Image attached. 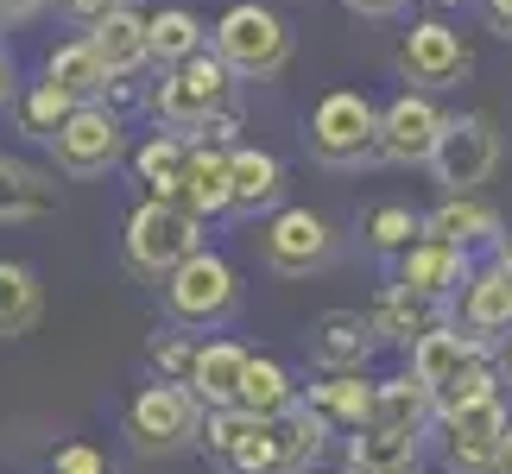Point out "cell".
<instances>
[{
  "instance_id": "18",
  "label": "cell",
  "mask_w": 512,
  "mask_h": 474,
  "mask_svg": "<svg viewBox=\"0 0 512 474\" xmlns=\"http://www.w3.org/2000/svg\"><path fill=\"white\" fill-rule=\"evenodd\" d=\"M247 361H253V354H247L241 342H196V361H190V380H184V386L203 399V411L234 405V399H241Z\"/></svg>"
},
{
  "instance_id": "4",
  "label": "cell",
  "mask_w": 512,
  "mask_h": 474,
  "mask_svg": "<svg viewBox=\"0 0 512 474\" xmlns=\"http://www.w3.org/2000/svg\"><path fill=\"white\" fill-rule=\"evenodd\" d=\"M310 152L323 165H367V158H380V108L361 89H329L310 108Z\"/></svg>"
},
{
  "instance_id": "23",
  "label": "cell",
  "mask_w": 512,
  "mask_h": 474,
  "mask_svg": "<svg viewBox=\"0 0 512 474\" xmlns=\"http://www.w3.org/2000/svg\"><path fill=\"white\" fill-rule=\"evenodd\" d=\"M462 329L512 335V279L500 266H475V279L462 285Z\"/></svg>"
},
{
  "instance_id": "32",
  "label": "cell",
  "mask_w": 512,
  "mask_h": 474,
  "mask_svg": "<svg viewBox=\"0 0 512 474\" xmlns=\"http://www.w3.org/2000/svg\"><path fill=\"white\" fill-rule=\"evenodd\" d=\"M228 474H291L285 462V437H279V418H253L247 424V437L222 456Z\"/></svg>"
},
{
  "instance_id": "2",
  "label": "cell",
  "mask_w": 512,
  "mask_h": 474,
  "mask_svg": "<svg viewBox=\"0 0 512 474\" xmlns=\"http://www.w3.org/2000/svg\"><path fill=\"white\" fill-rule=\"evenodd\" d=\"M215 57L234 76H247V83L279 76L285 57H291V26L272 7H260V0H241V7H228L215 19Z\"/></svg>"
},
{
  "instance_id": "25",
  "label": "cell",
  "mask_w": 512,
  "mask_h": 474,
  "mask_svg": "<svg viewBox=\"0 0 512 474\" xmlns=\"http://www.w3.org/2000/svg\"><path fill=\"white\" fill-rule=\"evenodd\" d=\"M228 165H234V215H260V209L279 203L285 171H279V158L266 146H234Z\"/></svg>"
},
{
  "instance_id": "34",
  "label": "cell",
  "mask_w": 512,
  "mask_h": 474,
  "mask_svg": "<svg viewBox=\"0 0 512 474\" xmlns=\"http://www.w3.org/2000/svg\"><path fill=\"white\" fill-rule=\"evenodd\" d=\"M418 234H424V215H411L405 203H380L367 215V247L373 253H405Z\"/></svg>"
},
{
  "instance_id": "9",
  "label": "cell",
  "mask_w": 512,
  "mask_h": 474,
  "mask_svg": "<svg viewBox=\"0 0 512 474\" xmlns=\"http://www.w3.org/2000/svg\"><path fill=\"white\" fill-rule=\"evenodd\" d=\"M443 121L449 114L437 108L430 89H405L380 108V158L386 165H430V152L443 140Z\"/></svg>"
},
{
  "instance_id": "48",
  "label": "cell",
  "mask_w": 512,
  "mask_h": 474,
  "mask_svg": "<svg viewBox=\"0 0 512 474\" xmlns=\"http://www.w3.org/2000/svg\"><path fill=\"white\" fill-rule=\"evenodd\" d=\"M0 32H7V7H0Z\"/></svg>"
},
{
  "instance_id": "47",
  "label": "cell",
  "mask_w": 512,
  "mask_h": 474,
  "mask_svg": "<svg viewBox=\"0 0 512 474\" xmlns=\"http://www.w3.org/2000/svg\"><path fill=\"white\" fill-rule=\"evenodd\" d=\"M399 474H424V468H418V462H411V468H399Z\"/></svg>"
},
{
  "instance_id": "46",
  "label": "cell",
  "mask_w": 512,
  "mask_h": 474,
  "mask_svg": "<svg viewBox=\"0 0 512 474\" xmlns=\"http://www.w3.org/2000/svg\"><path fill=\"white\" fill-rule=\"evenodd\" d=\"M494 266H500L506 279H512V247H506V241H500V253H494Z\"/></svg>"
},
{
  "instance_id": "38",
  "label": "cell",
  "mask_w": 512,
  "mask_h": 474,
  "mask_svg": "<svg viewBox=\"0 0 512 474\" xmlns=\"http://www.w3.org/2000/svg\"><path fill=\"white\" fill-rule=\"evenodd\" d=\"M152 367H159V380H190V361H196V342L184 329H159L152 335Z\"/></svg>"
},
{
  "instance_id": "17",
  "label": "cell",
  "mask_w": 512,
  "mask_h": 474,
  "mask_svg": "<svg viewBox=\"0 0 512 474\" xmlns=\"http://www.w3.org/2000/svg\"><path fill=\"white\" fill-rule=\"evenodd\" d=\"M367 424H386V430H411L424 437L437 424V392H430L418 373H392V380H373V418Z\"/></svg>"
},
{
  "instance_id": "37",
  "label": "cell",
  "mask_w": 512,
  "mask_h": 474,
  "mask_svg": "<svg viewBox=\"0 0 512 474\" xmlns=\"http://www.w3.org/2000/svg\"><path fill=\"white\" fill-rule=\"evenodd\" d=\"M247 424H253V411H241V405H215V411H203V437H196V443H203L209 456H228V449L247 437Z\"/></svg>"
},
{
  "instance_id": "16",
  "label": "cell",
  "mask_w": 512,
  "mask_h": 474,
  "mask_svg": "<svg viewBox=\"0 0 512 474\" xmlns=\"http://www.w3.org/2000/svg\"><path fill=\"white\" fill-rule=\"evenodd\" d=\"M475 354H487V335H475V329L462 335V329L437 323L430 335H418V342H411V373H418L430 392H443L468 361H475Z\"/></svg>"
},
{
  "instance_id": "42",
  "label": "cell",
  "mask_w": 512,
  "mask_h": 474,
  "mask_svg": "<svg viewBox=\"0 0 512 474\" xmlns=\"http://www.w3.org/2000/svg\"><path fill=\"white\" fill-rule=\"evenodd\" d=\"M481 7H487V19H494V26L512 38V0H481Z\"/></svg>"
},
{
  "instance_id": "13",
  "label": "cell",
  "mask_w": 512,
  "mask_h": 474,
  "mask_svg": "<svg viewBox=\"0 0 512 474\" xmlns=\"http://www.w3.org/2000/svg\"><path fill=\"white\" fill-rule=\"evenodd\" d=\"M475 279V266H468V247H449V241H430V234H418L405 253H399V285H411L418 298H462V285Z\"/></svg>"
},
{
  "instance_id": "3",
  "label": "cell",
  "mask_w": 512,
  "mask_h": 474,
  "mask_svg": "<svg viewBox=\"0 0 512 474\" xmlns=\"http://www.w3.org/2000/svg\"><path fill=\"white\" fill-rule=\"evenodd\" d=\"M203 247V222L184 203H165V196H146L140 209L127 215V266L140 279H165L177 260Z\"/></svg>"
},
{
  "instance_id": "44",
  "label": "cell",
  "mask_w": 512,
  "mask_h": 474,
  "mask_svg": "<svg viewBox=\"0 0 512 474\" xmlns=\"http://www.w3.org/2000/svg\"><path fill=\"white\" fill-rule=\"evenodd\" d=\"M494 474H512V424H506V437H500V449H494Z\"/></svg>"
},
{
  "instance_id": "6",
  "label": "cell",
  "mask_w": 512,
  "mask_h": 474,
  "mask_svg": "<svg viewBox=\"0 0 512 474\" xmlns=\"http://www.w3.org/2000/svg\"><path fill=\"white\" fill-rule=\"evenodd\" d=\"M127 437L146 449V456H165V449H184L203 437V399L184 380H152L140 399L127 405Z\"/></svg>"
},
{
  "instance_id": "43",
  "label": "cell",
  "mask_w": 512,
  "mask_h": 474,
  "mask_svg": "<svg viewBox=\"0 0 512 474\" xmlns=\"http://www.w3.org/2000/svg\"><path fill=\"white\" fill-rule=\"evenodd\" d=\"M0 7H7V19H32V13H45L51 0H0Z\"/></svg>"
},
{
  "instance_id": "14",
  "label": "cell",
  "mask_w": 512,
  "mask_h": 474,
  "mask_svg": "<svg viewBox=\"0 0 512 474\" xmlns=\"http://www.w3.org/2000/svg\"><path fill=\"white\" fill-rule=\"evenodd\" d=\"M228 152L234 146L190 140V165H184V184H177V203H184L196 222L234 215V165H228Z\"/></svg>"
},
{
  "instance_id": "49",
  "label": "cell",
  "mask_w": 512,
  "mask_h": 474,
  "mask_svg": "<svg viewBox=\"0 0 512 474\" xmlns=\"http://www.w3.org/2000/svg\"><path fill=\"white\" fill-rule=\"evenodd\" d=\"M506 367H512V342H506Z\"/></svg>"
},
{
  "instance_id": "12",
  "label": "cell",
  "mask_w": 512,
  "mask_h": 474,
  "mask_svg": "<svg viewBox=\"0 0 512 474\" xmlns=\"http://www.w3.org/2000/svg\"><path fill=\"white\" fill-rule=\"evenodd\" d=\"M506 405H500V392L494 399H475V405H462V411H443V456L449 468H462V474H494V449L506 437Z\"/></svg>"
},
{
  "instance_id": "5",
  "label": "cell",
  "mask_w": 512,
  "mask_h": 474,
  "mask_svg": "<svg viewBox=\"0 0 512 474\" xmlns=\"http://www.w3.org/2000/svg\"><path fill=\"white\" fill-rule=\"evenodd\" d=\"M500 165V133L487 114H449L443 140L430 152V177L443 184V196H475Z\"/></svg>"
},
{
  "instance_id": "30",
  "label": "cell",
  "mask_w": 512,
  "mask_h": 474,
  "mask_svg": "<svg viewBox=\"0 0 512 474\" xmlns=\"http://www.w3.org/2000/svg\"><path fill=\"white\" fill-rule=\"evenodd\" d=\"M241 411H253V418H279V411L298 405V386H291V373L279 361H266V354H253L247 373H241V399H234Z\"/></svg>"
},
{
  "instance_id": "24",
  "label": "cell",
  "mask_w": 512,
  "mask_h": 474,
  "mask_svg": "<svg viewBox=\"0 0 512 474\" xmlns=\"http://www.w3.org/2000/svg\"><path fill=\"white\" fill-rule=\"evenodd\" d=\"M57 209V184L26 158H7L0 152V222H32V215H51Z\"/></svg>"
},
{
  "instance_id": "35",
  "label": "cell",
  "mask_w": 512,
  "mask_h": 474,
  "mask_svg": "<svg viewBox=\"0 0 512 474\" xmlns=\"http://www.w3.org/2000/svg\"><path fill=\"white\" fill-rule=\"evenodd\" d=\"M500 392V367L487 361V354H475V361H468L456 380H449L443 392H437V418L443 411H462V405H475V399H494Z\"/></svg>"
},
{
  "instance_id": "7",
  "label": "cell",
  "mask_w": 512,
  "mask_h": 474,
  "mask_svg": "<svg viewBox=\"0 0 512 474\" xmlns=\"http://www.w3.org/2000/svg\"><path fill=\"white\" fill-rule=\"evenodd\" d=\"M51 158H57V171H70V177H102L121 165V152H127V127H121V114L102 108V102H76L64 114V127L51 133Z\"/></svg>"
},
{
  "instance_id": "27",
  "label": "cell",
  "mask_w": 512,
  "mask_h": 474,
  "mask_svg": "<svg viewBox=\"0 0 512 474\" xmlns=\"http://www.w3.org/2000/svg\"><path fill=\"white\" fill-rule=\"evenodd\" d=\"M146 38H152V64H159V70L184 64V57H196V51H209V26H203L190 7H159V13H146Z\"/></svg>"
},
{
  "instance_id": "10",
  "label": "cell",
  "mask_w": 512,
  "mask_h": 474,
  "mask_svg": "<svg viewBox=\"0 0 512 474\" xmlns=\"http://www.w3.org/2000/svg\"><path fill=\"white\" fill-rule=\"evenodd\" d=\"M468 45H462V32L449 26V19H418V26L405 32V45H399V70H405V83H418V89H456L462 76H468Z\"/></svg>"
},
{
  "instance_id": "33",
  "label": "cell",
  "mask_w": 512,
  "mask_h": 474,
  "mask_svg": "<svg viewBox=\"0 0 512 474\" xmlns=\"http://www.w3.org/2000/svg\"><path fill=\"white\" fill-rule=\"evenodd\" d=\"M279 437H285V462H291V474H310V462L329 449V418L317 405H291V411H279Z\"/></svg>"
},
{
  "instance_id": "41",
  "label": "cell",
  "mask_w": 512,
  "mask_h": 474,
  "mask_svg": "<svg viewBox=\"0 0 512 474\" xmlns=\"http://www.w3.org/2000/svg\"><path fill=\"white\" fill-rule=\"evenodd\" d=\"M342 7H354L361 19H386V13H399L405 0H342Z\"/></svg>"
},
{
  "instance_id": "19",
  "label": "cell",
  "mask_w": 512,
  "mask_h": 474,
  "mask_svg": "<svg viewBox=\"0 0 512 474\" xmlns=\"http://www.w3.org/2000/svg\"><path fill=\"white\" fill-rule=\"evenodd\" d=\"M310 348H317L323 367H361L373 348H380V329L361 310H323L317 329H310Z\"/></svg>"
},
{
  "instance_id": "26",
  "label": "cell",
  "mask_w": 512,
  "mask_h": 474,
  "mask_svg": "<svg viewBox=\"0 0 512 474\" xmlns=\"http://www.w3.org/2000/svg\"><path fill=\"white\" fill-rule=\"evenodd\" d=\"M411 462H418V437H411V430L361 424L348 437V474H399Z\"/></svg>"
},
{
  "instance_id": "29",
  "label": "cell",
  "mask_w": 512,
  "mask_h": 474,
  "mask_svg": "<svg viewBox=\"0 0 512 474\" xmlns=\"http://www.w3.org/2000/svg\"><path fill=\"white\" fill-rule=\"evenodd\" d=\"M184 165H190V140L184 133H152V140L133 152V171H140V184L152 196H165V203H177V184H184Z\"/></svg>"
},
{
  "instance_id": "8",
  "label": "cell",
  "mask_w": 512,
  "mask_h": 474,
  "mask_svg": "<svg viewBox=\"0 0 512 474\" xmlns=\"http://www.w3.org/2000/svg\"><path fill=\"white\" fill-rule=\"evenodd\" d=\"M165 310H171L184 329L222 323V316L234 310V266L222 260V253L196 247L190 260H177V266L165 272Z\"/></svg>"
},
{
  "instance_id": "40",
  "label": "cell",
  "mask_w": 512,
  "mask_h": 474,
  "mask_svg": "<svg viewBox=\"0 0 512 474\" xmlns=\"http://www.w3.org/2000/svg\"><path fill=\"white\" fill-rule=\"evenodd\" d=\"M114 7H121V0H64V13H70V19H83V26H95V19H108Z\"/></svg>"
},
{
  "instance_id": "22",
  "label": "cell",
  "mask_w": 512,
  "mask_h": 474,
  "mask_svg": "<svg viewBox=\"0 0 512 474\" xmlns=\"http://www.w3.org/2000/svg\"><path fill=\"white\" fill-rule=\"evenodd\" d=\"M424 234L430 241H449V247H500V215L487 203H475V196H443L424 215Z\"/></svg>"
},
{
  "instance_id": "36",
  "label": "cell",
  "mask_w": 512,
  "mask_h": 474,
  "mask_svg": "<svg viewBox=\"0 0 512 474\" xmlns=\"http://www.w3.org/2000/svg\"><path fill=\"white\" fill-rule=\"evenodd\" d=\"M76 102L64 89H51V83H38L32 95H26V108H19V121H26V133H38V140H51L57 127H64V114H70Z\"/></svg>"
},
{
  "instance_id": "21",
  "label": "cell",
  "mask_w": 512,
  "mask_h": 474,
  "mask_svg": "<svg viewBox=\"0 0 512 474\" xmlns=\"http://www.w3.org/2000/svg\"><path fill=\"white\" fill-rule=\"evenodd\" d=\"M45 83L64 89L70 102H102V95L114 89V76H108L102 57H95L89 38H70V45H51V57H45Z\"/></svg>"
},
{
  "instance_id": "11",
  "label": "cell",
  "mask_w": 512,
  "mask_h": 474,
  "mask_svg": "<svg viewBox=\"0 0 512 474\" xmlns=\"http://www.w3.org/2000/svg\"><path fill=\"white\" fill-rule=\"evenodd\" d=\"M329 247H336V234L317 209H279L260 234V253L266 266L279 272V279H304V272H317L329 260Z\"/></svg>"
},
{
  "instance_id": "31",
  "label": "cell",
  "mask_w": 512,
  "mask_h": 474,
  "mask_svg": "<svg viewBox=\"0 0 512 474\" xmlns=\"http://www.w3.org/2000/svg\"><path fill=\"white\" fill-rule=\"evenodd\" d=\"M38 304H45L38 272L19 266V260H0V342H7V335H26L38 323Z\"/></svg>"
},
{
  "instance_id": "20",
  "label": "cell",
  "mask_w": 512,
  "mask_h": 474,
  "mask_svg": "<svg viewBox=\"0 0 512 474\" xmlns=\"http://www.w3.org/2000/svg\"><path fill=\"white\" fill-rule=\"evenodd\" d=\"M373 329H380V342H399V348H411L418 335H430L443 323V304L437 298H418L411 285H386L380 298H373Z\"/></svg>"
},
{
  "instance_id": "1",
  "label": "cell",
  "mask_w": 512,
  "mask_h": 474,
  "mask_svg": "<svg viewBox=\"0 0 512 474\" xmlns=\"http://www.w3.org/2000/svg\"><path fill=\"white\" fill-rule=\"evenodd\" d=\"M228 102H234V70L215 51H196V57H184V64L159 70V83L146 89L152 121L171 127V133H196L215 108H228Z\"/></svg>"
},
{
  "instance_id": "15",
  "label": "cell",
  "mask_w": 512,
  "mask_h": 474,
  "mask_svg": "<svg viewBox=\"0 0 512 474\" xmlns=\"http://www.w3.org/2000/svg\"><path fill=\"white\" fill-rule=\"evenodd\" d=\"M89 45H95V57L108 64V76L114 83H127V76H140L146 64H152V38H146V13L133 7V0H121L108 19H95L89 26Z\"/></svg>"
},
{
  "instance_id": "45",
  "label": "cell",
  "mask_w": 512,
  "mask_h": 474,
  "mask_svg": "<svg viewBox=\"0 0 512 474\" xmlns=\"http://www.w3.org/2000/svg\"><path fill=\"white\" fill-rule=\"evenodd\" d=\"M7 102H13V57L0 51V108H7Z\"/></svg>"
},
{
  "instance_id": "39",
  "label": "cell",
  "mask_w": 512,
  "mask_h": 474,
  "mask_svg": "<svg viewBox=\"0 0 512 474\" xmlns=\"http://www.w3.org/2000/svg\"><path fill=\"white\" fill-rule=\"evenodd\" d=\"M51 474H108V456H102V449H89V443H70V449H57V456H51Z\"/></svg>"
},
{
  "instance_id": "28",
  "label": "cell",
  "mask_w": 512,
  "mask_h": 474,
  "mask_svg": "<svg viewBox=\"0 0 512 474\" xmlns=\"http://www.w3.org/2000/svg\"><path fill=\"white\" fill-rule=\"evenodd\" d=\"M310 405H317L329 424L361 430L373 418V380H361V367H329V380L310 386Z\"/></svg>"
}]
</instances>
